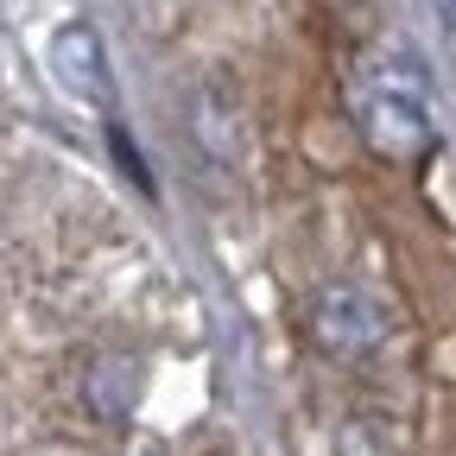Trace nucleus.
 Masks as SVG:
<instances>
[{
  "label": "nucleus",
  "mask_w": 456,
  "mask_h": 456,
  "mask_svg": "<svg viewBox=\"0 0 456 456\" xmlns=\"http://www.w3.org/2000/svg\"><path fill=\"white\" fill-rule=\"evenodd\" d=\"M362 140L380 152V159H419L431 152V114H425V95H419V77L406 83H374L362 95Z\"/></svg>",
  "instance_id": "obj_1"
},
{
  "label": "nucleus",
  "mask_w": 456,
  "mask_h": 456,
  "mask_svg": "<svg viewBox=\"0 0 456 456\" xmlns=\"http://www.w3.org/2000/svg\"><path fill=\"white\" fill-rule=\"evenodd\" d=\"M311 336L330 355H368L387 342V311L362 285H323L317 305H311Z\"/></svg>",
  "instance_id": "obj_2"
},
{
  "label": "nucleus",
  "mask_w": 456,
  "mask_h": 456,
  "mask_svg": "<svg viewBox=\"0 0 456 456\" xmlns=\"http://www.w3.org/2000/svg\"><path fill=\"white\" fill-rule=\"evenodd\" d=\"M51 70L77 102L89 108H108L114 102V77H108V51H102V32L89 20H70L51 32Z\"/></svg>",
  "instance_id": "obj_3"
}]
</instances>
